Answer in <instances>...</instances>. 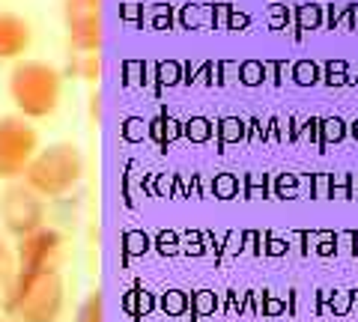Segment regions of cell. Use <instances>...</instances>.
<instances>
[{
  "instance_id": "30bf717a",
  "label": "cell",
  "mask_w": 358,
  "mask_h": 322,
  "mask_svg": "<svg viewBox=\"0 0 358 322\" xmlns=\"http://www.w3.org/2000/svg\"><path fill=\"white\" fill-rule=\"evenodd\" d=\"M15 275V251L9 248L6 236L0 233V286H6Z\"/></svg>"
},
{
  "instance_id": "6da1fadb",
  "label": "cell",
  "mask_w": 358,
  "mask_h": 322,
  "mask_svg": "<svg viewBox=\"0 0 358 322\" xmlns=\"http://www.w3.org/2000/svg\"><path fill=\"white\" fill-rule=\"evenodd\" d=\"M63 305L66 293L57 269H15L3 286V314L15 322H57Z\"/></svg>"
},
{
  "instance_id": "9c48e42d",
  "label": "cell",
  "mask_w": 358,
  "mask_h": 322,
  "mask_svg": "<svg viewBox=\"0 0 358 322\" xmlns=\"http://www.w3.org/2000/svg\"><path fill=\"white\" fill-rule=\"evenodd\" d=\"M75 322H105V298H102V293H90L84 298V305L78 307V319Z\"/></svg>"
},
{
  "instance_id": "5b68a950",
  "label": "cell",
  "mask_w": 358,
  "mask_h": 322,
  "mask_svg": "<svg viewBox=\"0 0 358 322\" xmlns=\"http://www.w3.org/2000/svg\"><path fill=\"white\" fill-rule=\"evenodd\" d=\"M42 194H36L27 182H15L3 191L0 197V221H3V230L13 233V236H27V233L39 230L45 224V203Z\"/></svg>"
},
{
  "instance_id": "3957f363",
  "label": "cell",
  "mask_w": 358,
  "mask_h": 322,
  "mask_svg": "<svg viewBox=\"0 0 358 322\" xmlns=\"http://www.w3.org/2000/svg\"><path fill=\"white\" fill-rule=\"evenodd\" d=\"M81 176H84L81 149L75 143H51L45 149L39 147L21 180L42 197H63L81 182Z\"/></svg>"
},
{
  "instance_id": "8992f818",
  "label": "cell",
  "mask_w": 358,
  "mask_h": 322,
  "mask_svg": "<svg viewBox=\"0 0 358 322\" xmlns=\"http://www.w3.org/2000/svg\"><path fill=\"white\" fill-rule=\"evenodd\" d=\"M66 30L78 51H99L102 45V0H66Z\"/></svg>"
},
{
  "instance_id": "7c38bea8",
  "label": "cell",
  "mask_w": 358,
  "mask_h": 322,
  "mask_svg": "<svg viewBox=\"0 0 358 322\" xmlns=\"http://www.w3.org/2000/svg\"><path fill=\"white\" fill-rule=\"evenodd\" d=\"M355 135H358V123H355Z\"/></svg>"
},
{
  "instance_id": "277c9868",
  "label": "cell",
  "mask_w": 358,
  "mask_h": 322,
  "mask_svg": "<svg viewBox=\"0 0 358 322\" xmlns=\"http://www.w3.org/2000/svg\"><path fill=\"white\" fill-rule=\"evenodd\" d=\"M39 152V135L27 117H0V180H21Z\"/></svg>"
},
{
  "instance_id": "7a4b0ae2",
  "label": "cell",
  "mask_w": 358,
  "mask_h": 322,
  "mask_svg": "<svg viewBox=\"0 0 358 322\" xmlns=\"http://www.w3.org/2000/svg\"><path fill=\"white\" fill-rule=\"evenodd\" d=\"M63 75L45 60H18L9 72V98L21 117L45 119L60 105Z\"/></svg>"
},
{
  "instance_id": "ba28073f",
  "label": "cell",
  "mask_w": 358,
  "mask_h": 322,
  "mask_svg": "<svg viewBox=\"0 0 358 322\" xmlns=\"http://www.w3.org/2000/svg\"><path fill=\"white\" fill-rule=\"evenodd\" d=\"M33 42L30 21L0 9V60H21Z\"/></svg>"
},
{
  "instance_id": "8fae6325",
  "label": "cell",
  "mask_w": 358,
  "mask_h": 322,
  "mask_svg": "<svg viewBox=\"0 0 358 322\" xmlns=\"http://www.w3.org/2000/svg\"><path fill=\"white\" fill-rule=\"evenodd\" d=\"M0 322H15V319H9V316H3V319H0Z\"/></svg>"
},
{
  "instance_id": "52a82bcc",
  "label": "cell",
  "mask_w": 358,
  "mask_h": 322,
  "mask_svg": "<svg viewBox=\"0 0 358 322\" xmlns=\"http://www.w3.org/2000/svg\"><path fill=\"white\" fill-rule=\"evenodd\" d=\"M63 251V236L54 227H39L18 239L15 248V269L36 272V269H57Z\"/></svg>"
}]
</instances>
